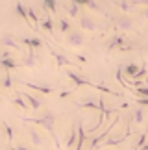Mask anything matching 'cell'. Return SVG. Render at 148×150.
<instances>
[{
	"label": "cell",
	"mask_w": 148,
	"mask_h": 150,
	"mask_svg": "<svg viewBox=\"0 0 148 150\" xmlns=\"http://www.w3.org/2000/svg\"><path fill=\"white\" fill-rule=\"evenodd\" d=\"M22 120H24V122H33V124L41 126L43 130H47L48 134L52 135L54 145L58 146V148L61 146L59 145V137H58V134H56V115H54V111H44L43 115H39V117H32V119L24 117Z\"/></svg>",
	"instance_id": "cell-1"
},
{
	"label": "cell",
	"mask_w": 148,
	"mask_h": 150,
	"mask_svg": "<svg viewBox=\"0 0 148 150\" xmlns=\"http://www.w3.org/2000/svg\"><path fill=\"white\" fill-rule=\"evenodd\" d=\"M117 122H118V115H117V117H115V119L111 120V122H109V126H107V128H106L104 132H102V134H98V135H94L93 139L89 141V146H87V150H96V148H98V146L102 145V143L106 141V137H109V134H111V130H113V128H115V126H117Z\"/></svg>",
	"instance_id": "cell-2"
},
{
	"label": "cell",
	"mask_w": 148,
	"mask_h": 150,
	"mask_svg": "<svg viewBox=\"0 0 148 150\" xmlns=\"http://www.w3.org/2000/svg\"><path fill=\"white\" fill-rule=\"evenodd\" d=\"M113 26H115V30H121V32H130L135 28V22L132 17L128 15H121V17H115L113 19Z\"/></svg>",
	"instance_id": "cell-3"
},
{
	"label": "cell",
	"mask_w": 148,
	"mask_h": 150,
	"mask_svg": "<svg viewBox=\"0 0 148 150\" xmlns=\"http://www.w3.org/2000/svg\"><path fill=\"white\" fill-rule=\"evenodd\" d=\"M67 78H69L76 87H93V89H96V83H93L91 80L83 78V76H80V74L74 72V71H67Z\"/></svg>",
	"instance_id": "cell-4"
},
{
	"label": "cell",
	"mask_w": 148,
	"mask_h": 150,
	"mask_svg": "<svg viewBox=\"0 0 148 150\" xmlns=\"http://www.w3.org/2000/svg\"><path fill=\"white\" fill-rule=\"evenodd\" d=\"M67 45H70V47H83L85 45V35L82 30H72L67 33Z\"/></svg>",
	"instance_id": "cell-5"
},
{
	"label": "cell",
	"mask_w": 148,
	"mask_h": 150,
	"mask_svg": "<svg viewBox=\"0 0 148 150\" xmlns=\"http://www.w3.org/2000/svg\"><path fill=\"white\" fill-rule=\"evenodd\" d=\"M19 82H20L22 85H26L28 89L37 91V93H43V95H52V93H54V89L50 87V85H41V83H33V82H24V80H19Z\"/></svg>",
	"instance_id": "cell-6"
},
{
	"label": "cell",
	"mask_w": 148,
	"mask_h": 150,
	"mask_svg": "<svg viewBox=\"0 0 148 150\" xmlns=\"http://www.w3.org/2000/svg\"><path fill=\"white\" fill-rule=\"evenodd\" d=\"M122 47H126V37L121 35V33H115L111 39H109V43H107V52H111V50H121Z\"/></svg>",
	"instance_id": "cell-7"
},
{
	"label": "cell",
	"mask_w": 148,
	"mask_h": 150,
	"mask_svg": "<svg viewBox=\"0 0 148 150\" xmlns=\"http://www.w3.org/2000/svg\"><path fill=\"white\" fill-rule=\"evenodd\" d=\"M19 93L24 96V100L30 104V108L33 109V111H39V109L43 108V100L41 98H37V96H33V95H30L28 91H19Z\"/></svg>",
	"instance_id": "cell-8"
},
{
	"label": "cell",
	"mask_w": 148,
	"mask_h": 150,
	"mask_svg": "<svg viewBox=\"0 0 148 150\" xmlns=\"http://www.w3.org/2000/svg\"><path fill=\"white\" fill-rule=\"evenodd\" d=\"M80 28H82L83 32H96V30H98V24H96L91 17L82 15V17H80Z\"/></svg>",
	"instance_id": "cell-9"
},
{
	"label": "cell",
	"mask_w": 148,
	"mask_h": 150,
	"mask_svg": "<svg viewBox=\"0 0 148 150\" xmlns=\"http://www.w3.org/2000/svg\"><path fill=\"white\" fill-rule=\"evenodd\" d=\"M0 45H2L4 48H13V50H19V39H15L11 33H4L2 37H0Z\"/></svg>",
	"instance_id": "cell-10"
},
{
	"label": "cell",
	"mask_w": 148,
	"mask_h": 150,
	"mask_svg": "<svg viewBox=\"0 0 148 150\" xmlns=\"http://www.w3.org/2000/svg\"><path fill=\"white\" fill-rule=\"evenodd\" d=\"M76 143H78V124H72L70 132H69V137H67V143H65L67 150H72L76 146Z\"/></svg>",
	"instance_id": "cell-11"
},
{
	"label": "cell",
	"mask_w": 148,
	"mask_h": 150,
	"mask_svg": "<svg viewBox=\"0 0 148 150\" xmlns=\"http://www.w3.org/2000/svg\"><path fill=\"white\" fill-rule=\"evenodd\" d=\"M0 67H2L6 72H9V71H15V69H19L20 63H17L13 57H0Z\"/></svg>",
	"instance_id": "cell-12"
},
{
	"label": "cell",
	"mask_w": 148,
	"mask_h": 150,
	"mask_svg": "<svg viewBox=\"0 0 148 150\" xmlns=\"http://www.w3.org/2000/svg\"><path fill=\"white\" fill-rule=\"evenodd\" d=\"M85 141H87V132H85L82 122H78V143H76V146H74V150H83Z\"/></svg>",
	"instance_id": "cell-13"
},
{
	"label": "cell",
	"mask_w": 148,
	"mask_h": 150,
	"mask_svg": "<svg viewBox=\"0 0 148 150\" xmlns=\"http://www.w3.org/2000/svg\"><path fill=\"white\" fill-rule=\"evenodd\" d=\"M15 11H17V15H19L20 19L28 24V26H32L30 19H28V8H26L24 4H22V2H17V4H15ZM32 28H33V26H32Z\"/></svg>",
	"instance_id": "cell-14"
},
{
	"label": "cell",
	"mask_w": 148,
	"mask_h": 150,
	"mask_svg": "<svg viewBox=\"0 0 148 150\" xmlns=\"http://www.w3.org/2000/svg\"><path fill=\"white\" fill-rule=\"evenodd\" d=\"M28 134H30V141H32L33 146H44V137L39 134L37 130L30 128V130H28Z\"/></svg>",
	"instance_id": "cell-15"
},
{
	"label": "cell",
	"mask_w": 148,
	"mask_h": 150,
	"mask_svg": "<svg viewBox=\"0 0 148 150\" xmlns=\"http://www.w3.org/2000/svg\"><path fill=\"white\" fill-rule=\"evenodd\" d=\"M20 43H24L30 50H35V48H41L43 47V41L39 37H22Z\"/></svg>",
	"instance_id": "cell-16"
},
{
	"label": "cell",
	"mask_w": 148,
	"mask_h": 150,
	"mask_svg": "<svg viewBox=\"0 0 148 150\" xmlns=\"http://www.w3.org/2000/svg\"><path fill=\"white\" fill-rule=\"evenodd\" d=\"M11 102H13L17 108L24 109V111H28V109H32V108H30V104H28V102L24 100V96H22V95L19 93V91H17V93H15V96H13V98H11Z\"/></svg>",
	"instance_id": "cell-17"
},
{
	"label": "cell",
	"mask_w": 148,
	"mask_h": 150,
	"mask_svg": "<svg viewBox=\"0 0 148 150\" xmlns=\"http://www.w3.org/2000/svg\"><path fill=\"white\" fill-rule=\"evenodd\" d=\"M50 54L56 57V61H58V65H59V67H69V65H74V63H72L67 56L59 54V52H56V50H52V48H50Z\"/></svg>",
	"instance_id": "cell-18"
},
{
	"label": "cell",
	"mask_w": 148,
	"mask_h": 150,
	"mask_svg": "<svg viewBox=\"0 0 148 150\" xmlns=\"http://www.w3.org/2000/svg\"><path fill=\"white\" fill-rule=\"evenodd\" d=\"M141 71V67H139V63H128L126 67H122V72L126 74V78H133L135 74H137Z\"/></svg>",
	"instance_id": "cell-19"
},
{
	"label": "cell",
	"mask_w": 148,
	"mask_h": 150,
	"mask_svg": "<svg viewBox=\"0 0 148 150\" xmlns=\"http://www.w3.org/2000/svg\"><path fill=\"white\" fill-rule=\"evenodd\" d=\"M130 122L133 124H143L144 122V108H137L133 111V115L130 117Z\"/></svg>",
	"instance_id": "cell-20"
},
{
	"label": "cell",
	"mask_w": 148,
	"mask_h": 150,
	"mask_svg": "<svg viewBox=\"0 0 148 150\" xmlns=\"http://www.w3.org/2000/svg\"><path fill=\"white\" fill-rule=\"evenodd\" d=\"M78 108H85V109H96L98 111V98H87L83 102H76Z\"/></svg>",
	"instance_id": "cell-21"
},
{
	"label": "cell",
	"mask_w": 148,
	"mask_h": 150,
	"mask_svg": "<svg viewBox=\"0 0 148 150\" xmlns=\"http://www.w3.org/2000/svg\"><path fill=\"white\" fill-rule=\"evenodd\" d=\"M70 2L78 4V6H85V8H89V9H93V11H102V8L94 2V0H70Z\"/></svg>",
	"instance_id": "cell-22"
},
{
	"label": "cell",
	"mask_w": 148,
	"mask_h": 150,
	"mask_svg": "<svg viewBox=\"0 0 148 150\" xmlns=\"http://www.w3.org/2000/svg\"><path fill=\"white\" fill-rule=\"evenodd\" d=\"M43 9L48 13H56L58 11V0H43Z\"/></svg>",
	"instance_id": "cell-23"
},
{
	"label": "cell",
	"mask_w": 148,
	"mask_h": 150,
	"mask_svg": "<svg viewBox=\"0 0 148 150\" xmlns=\"http://www.w3.org/2000/svg\"><path fill=\"white\" fill-rule=\"evenodd\" d=\"M35 61H37V56H35V52H33V50H30V52H28V56L24 57V61H22L20 65H22V67H33V65H35Z\"/></svg>",
	"instance_id": "cell-24"
},
{
	"label": "cell",
	"mask_w": 148,
	"mask_h": 150,
	"mask_svg": "<svg viewBox=\"0 0 148 150\" xmlns=\"http://www.w3.org/2000/svg\"><path fill=\"white\" fill-rule=\"evenodd\" d=\"M41 28L44 32H48V33H54V21L50 19V17H44L41 21Z\"/></svg>",
	"instance_id": "cell-25"
},
{
	"label": "cell",
	"mask_w": 148,
	"mask_h": 150,
	"mask_svg": "<svg viewBox=\"0 0 148 150\" xmlns=\"http://www.w3.org/2000/svg\"><path fill=\"white\" fill-rule=\"evenodd\" d=\"M58 26H59V32H61V33H69V32L72 30L70 22L67 21V19H59V21H58Z\"/></svg>",
	"instance_id": "cell-26"
},
{
	"label": "cell",
	"mask_w": 148,
	"mask_h": 150,
	"mask_svg": "<svg viewBox=\"0 0 148 150\" xmlns=\"http://www.w3.org/2000/svg\"><path fill=\"white\" fill-rule=\"evenodd\" d=\"M133 95L137 96V98H148V85H143V87L133 89Z\"/></svg>",
	"instance_id": "cell-27"
},
{
	"label": "cell",
	"mask_w": 148,
	"mask_h": 150,
	"mask_svg": "<svg viewBox=\"0 0 148 150\" xmlns=\"http://www.w3.org/2000/svg\"><path fill=\"white\" fill-rule=\"evenodd\" d=\"M11 85H13V76H11L9 72H6L4 78H2V87L4 89H11Z\"/></svg>",
	"instance_id": "cell-28"
},
{
	"label": "cell",
	"mask_w": 148,
	"mask_h": 150,
	"mask_svg": "<svg viewBox=\"0 0 148 150\" xmlns=\"http://www.w3.org/2000/svg\"><path fill=\"white\" fill-rule=\"evenodd\" d=\"M148 143V134L144 132V134H141L139 135V141H137V145H135V150H143V146Z\"/></svg>",
	"instance_id": "cell-29"
},
{
	"label": "cell",
	"mask_w": 148,
	"mask_h": 150,
	"mask_svg": "<svg viewBox=\"0 0 148 150\" xmlns=\"http://www.w3.org/2000/svg\"><path fill=\"white\" fill-rule=\"evenodd\" d=\"M117 6H118V9H121V11H124V13H132V4H130L128 0H121Z\"/></svg>",
	"instance_id": "cell-30"
},
{
	"label": "cell",
	"mask_w": 148,
	"mask_h": 150,
	"mask_svg": "<svg viewBox=\"0 0 148 150\" xmlns=\"http://www.w3.org/2000/svg\"><path fill=\"white\" fill-rule=\"evenodd\" d=\"M67 11H69V15L72 17V19H76V17L80 15V6H78V4H74V2H72V4L69 6V9H67Z\"/></svg>",
	"instance_id": "cell-31"
},
{
	"label": "cell",
	"mask_w": 148,
	"mask_h": 150,
	"mask_svg": "<svg viewBox=\"0 0 148 150\" xmlns=\"http://www.w3.org/2000/svg\"><path fill=\"white\" fill-rule=\"evenodd\" d=\"M2 128L6 130V137H8V141H13V130H11V126L8 124V122H6V120H4V122H2Z\"/></svg>",
	"instance_id": "cell-32"
},
{
	"label": "cell",
	"mask_w": 148,
	"mask_h": 150,
	"mask_svg": "<svg viewBox=\"0 0 148 150\" xmlns=\"http://www.w3.org/2000/svg\"><path fill=\"white\" fill-rule=\"evenodd\" d=\"M144 74H148V71H146V65H143V67H141V71H139L137 74H135V76H133L132 80H133V82H141Z\"/></svg>",
	"instance_id": "cell-33"
},
{
	"label": "cell",
	"mask_w": 148,
	"mask_h": 150,
	"mask_svg": "<svg viewBox=\"0 0 148 150\" xmlns=\"http://www.w3.org/2000/svg\"><path fill=\"white\" fill-rule=\"evenodd\" d=\"M132 4H137V6H146V8H148V0H132Z\"/></svg>",
	"instance_id": "cell-34"
},
{
	"label": "cell",
	"mask_w": 148,
	"mask_h": 150,
	"mask_svg": "<svg viewBox=\"0 0 148 150\" xmlns=\"http://www.w3.org/2000/svg\"><path fill=\"white\" fill-rule=\"evenodd\" d=\"M72 95V91H63V93H59V98H69Z\"/></svg>",
	"instance_id": "cell-35"
},
{
	"label": "cell",
	"mask_w": 148,
	"mask_h": 150,
	"mask_svg": "<svg viewBox=\"0 0 148 150\" xmlns=\"http://www.w3.org/2000/svg\"><path fill=\"white\" fill-rule=\"evenodd\" d=\"M9 150H30V148L24 146V145H19V146H13V148H9Z\"/></svg>",
	"instance_id": "cell-36"
},
{
	"label": "cell",
	"mask_w": 148,
	"mask_h": 150,
	"mask_svg": "<svg viewBox=\"0 0 148 150\" xmlns=\"http://www.w3.org/2000/svg\"><path fill=\"white\" fill-rule=\"evenodd\" d=\"M76 59L82 61V63H87V57H85V56H80V54H76Z\"/></svg>",
	"instance_id": "cell-37"
},
{
	"label": "cell",
	"mask_w": 148,
	"mask_h": 150,
	"mask_svg": "<svg viewBox=\"0 0 148 150\" xmlns=\"http://www.w3.org/2000/svg\"><path fill=\"white\" fill-rule=\"evenodd\" d=\"M143 17H144V19L148 21V8H146V11H144V13H143Z\"/></svg>",
	"instance_id": "cell-38"
}]
</instances>
